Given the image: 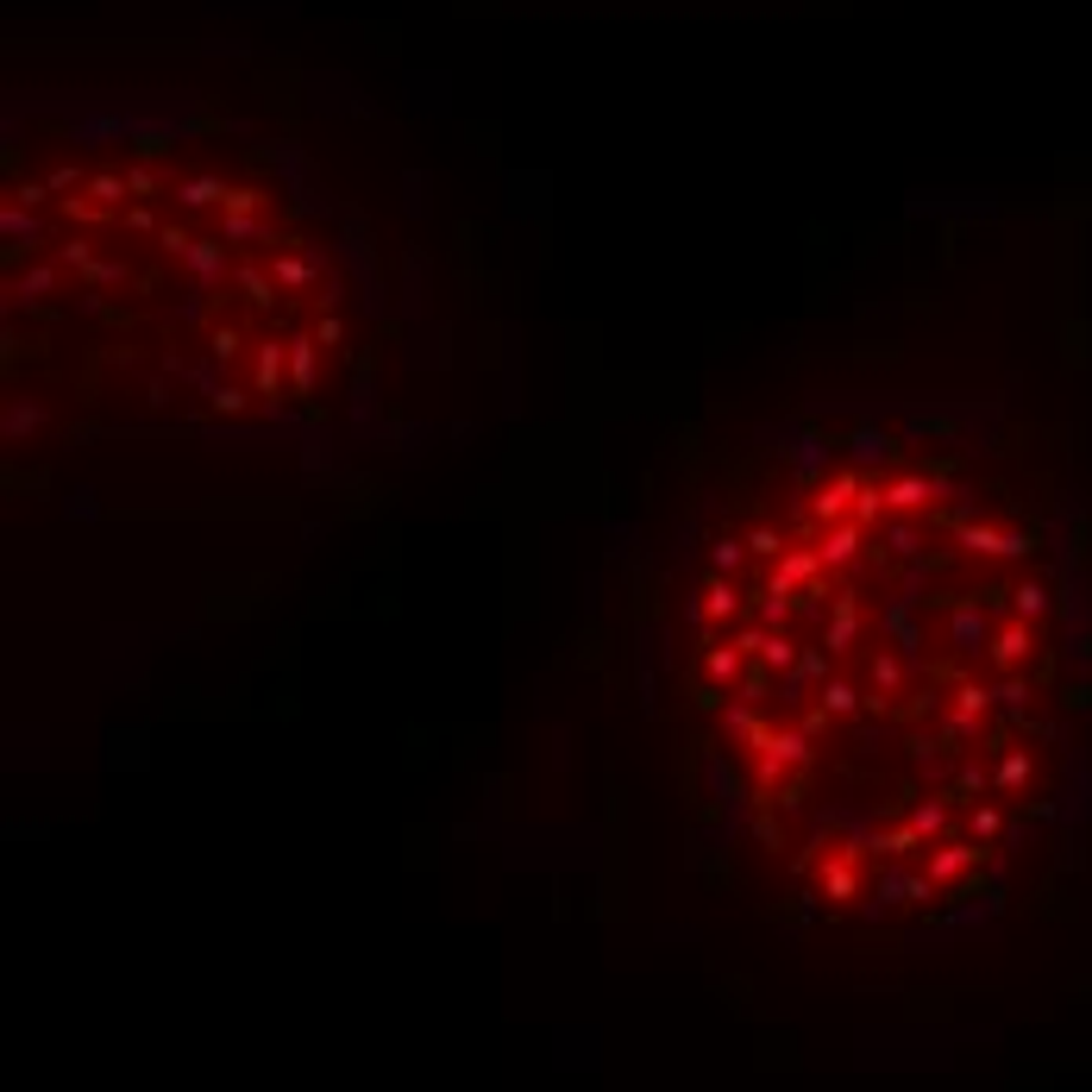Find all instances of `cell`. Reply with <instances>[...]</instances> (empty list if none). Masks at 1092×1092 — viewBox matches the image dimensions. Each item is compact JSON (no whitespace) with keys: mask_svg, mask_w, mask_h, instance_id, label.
I'll return each mask as SVG.
<instances>
[{"mask_svg":"<svg viewBox=\"0 0 1092 1092\" xmlns=\"http://www.w3.org/2000/svg\"><path fill=\"white\" fill-rule=\"evenodd\" d=\"M1023 647H1030V634H1023V628H1005V634H998V647H992V653H998V659L1011 666V659H1023Z\"/></svg>","mask_w":1092,"mask_h":1092,"instance_id":"obj_17","label":"cell"},{"mask_svg":"<svg viewBox=\"0 0 1092 1092\" xmlns=\"http://www.w3.org/2000/svg\"><path fill=\"white\" fill-rule=\"evenodd\" d=\"M258 233H264V227L252 220V214H227V239H239V245H245V239H258Z\"/></svg>","mask_w":1092,"mask_h":1092,"instance_id":"obj_20","label":"cell"},{"mask_svg":"<svg viewBox=\"0 0 1092 1092\" xmlns=\"http://www.w3.org/2000/svg\"><path fill=\"white\" fill-rule=\"evenodd\" d=\"M308 277H314L308 258H277V283H283V289H302Z\"/></svg>","mask_w":1092,"mask_h":1092,"instance_id":"obj_15","label":"cell"},{"mask_svg":"<svg viewBox=\"0 0 1092 1092\" xmlns=\"http://www.w3.org/2000/svg\"><path fill=\"white\" fill-rule=\"evenodd\" d=\"M1017 609H1023V616H1042V609H1048V591H1042V584H1023V591H1017Z\"/></svg>","mask_w":1092,"mask_h":1092,"instance_id":"obj_21","label":"cell"},{"mask_svg":"<svg viewBox=\"0 0 1092 1092\" xmlns=\"http://www.w3.org/2000/svg\"><path fill=\"white\" fill-rule=\"evenodd\" d=\"M741 552H748V546L722 540V546H716V572H734V566H741Z\"/></svg>","mask_w":1092,"mask_h":1092,"instance_id":"obj_27","label":"cell"},{"mask_svg":"<svg viewBox=\"0 0 1092 1092\" xmlns=\"http://www.w3.org/2000/svg\"><path fill=\"white\" fill-rule=\"evenodd\" d=\"M126 188H132V195H151V188H157V176L145 170V163H132V170H126Z\"/></svg>","mask_w":1092,"mask_h":1092,"instance_id":"obj_24","label":"cell"},{"mask_svg":"<svg viewBox=\"0 0 1092 1092\" xmlns=\"http://www.w3.org/2000/svg\"><path fill=\"white\" fill-rule=\"evenodd\" d=\"M891 552L910 559V552H916V534H910V527H891Z\"/></svg>","mask_w":1092,"mask_h":1092,"instance_id":"obj_29","label":"cell"},{"mask_svg":"<svg viewBox=\"0 0 1092 1092\" xmlns=\"http://www.w3.org/2000/svg\"><path fill=\"white\" fill-rule=\"evenodd\" d=\"M930 496H936V490H930L923 477H898V484L885 490V502H891V509H916V502H930Z\"/></svg>","mask_w":1092,"mask_h":1092,"instance_id":"obj_7","label":"cell"},{"mask_svg":"<svg viewBox=\"0 0 1092 1092\" xmlns=\"http://www.w3.org/2000/svg\"><path fill=\"white\" fill-rule=\"evenodd\" d=\"M879 509H885V490H879V484H866V490L854 496V521H860V527H873V521H879Z\"/></svg>","mask_w":1092,"mask_h":1092,"instance_id":"obj_12","label":"cell"},{"mask_svg":"<svg viewBox=\"0 0 1092 1092\" xmlns=\"http://www.w3.org/2000/svg\"><path fill=\"white\" fill-rule=\"evenodd\" d=\"M0 227H6V239H13V252H20V239H26V245H38V220H32V214L6 208V220H0Z\"/></svg>","mask_w":1092,"mask_h":1092,"instance_id":"obj_10","label":"cell"},{"mask_svg":"<svg viewBox=\"0 0 1092 1092\" xmlns=\"http://www.w3.org/2000/svg\"><path fill=\"white\" fill-rule=\"evenodd\" d=\"M51 289V270H26L20 283H13V295H45Z\"/></svg>","mask_w":1092,"mask_h":1092,"instance_id":"obj_23","label":"cell"},{"mask_svg":"<svg viewBox=\"0 0 1092 1092\" xmlns=\"http://www.w3.org/2000/svg\"><path fill=\"white\" fill-rule=\"evenodd\" d=\"M176 195H182V208H208V202H227V182L220 176H188Z\"/></svg>","mask_w":1092,"mask_h":1092,"instance_id":"obj_4","label":"cell"},{"mask_svg":"<svg viewBox=\"0 0 1092 1092\" xmlns=\"http://www.w3.org/2000/svg\"><path fill=\"white\" fill-rule=\"evenodd\" d=\"M289 370H295V390L308 396L314 390V345H308V339H295V345H289Z\"/></svg>","mask_w":1092,"mask_h":1092,"instance_id":"obj_8","label":"cell"},{"mask_svg":"<svg viewBox=\"0 0 1092 1092\" xmlns=\"http://www.w3.org/2000/svg\"><path fill=\"white\" fill-rule=\"evenodd\" d=\"M120 195H126V176H95V202H101V208H113Z\"/></svg>","mask_w":1092,"mask_h":1092,"instance_id":"obj_19","label":"cell"},{"mask_svg":"<svg viewBox=\"0 0 1092 1092\" xmlns=\"http://www.w3.org/2000/svg\"><path fill=\"white\" fill-rule=\"evenodd\" d=\"M703 609H709V616H734V609H741V597H734L728 584H709V603H703Z\"/></svg>","mask_w":1092,"mask_h":1092,"instance_id":"obj_18","label":"cell"},{"mask_svg":"<svg viewBox=\"0 0 1092 1092\" xmlns=\"http://www.w3.org/2000/svg\"><path fill=\"white\" fill-rule=\"evenodd\" d=\"M823 709H829V716H848V709H854V684L829 678V684H823Z\"/></svg>","mask_w":1092,"mask_h":1092,"instance_id":"obj_14","label":"cell"},{"mask_svg":"<svg viewBox=\"0 0 1092 1092\" xmlns=\"http://www.w3.org/2000/svg\"><path fill=\"white\" fill-rule=\"evenodd\" d=\"M239 352V333L233 327H214V358H233Z\"/></svg>","mask_w":1092,"mask_h":1092,"instance_id":"obj_26","label":"cell"},{"mask_svg":"<svg viewBox=\"0 0 1092 1092\" xmlns=\"http://www.w3.org/2000/svg\"><path fill=\"white\" fill-rule=\"evenodd\" d=\"M816 572H823V552H785L779 559V584H804Z\"/></svg>","mask_w":1092,"mask_h":1092,"instance_id":"obj_6","label":"cell"},{"mask_svg":"<svg viewBox=\"0 0 1092 1092\" xmlns=\"http://www.w3.org/2000/svg\"><path fill=\"white\" fill-rule=\"evenodd\" d=\"M955 641H961V647L986 641V616H980V609H961V616H955Z\"/></svg>","mask_w":1092,"mask_h":1092,"instance_id":"obj_13","label":"cell"},{"mask_svg":"<svg viewBox=\"0 0 1092 1092\" xmlns=\"http://www.w3.org/2000/svg\"><path fill=\"white\" fill-rule=\"evenodd\" d=\"M188 270H195L202 283L227 277V245H220V239H195V245H188Z\"/></svg>","mask_w":1092,"mask_h":1092,"instance_id":"obj_3","label":"cell"},{"mask_svg":"<svg viewBox=\"0 0 1092 1092\" xmlns=\"http://www.w3.org/2000/svg\"><path fill=\"white\" fill-rule=\"evenodd\" d=\"M748 552H766V559H773V552H779V534H773V527H754V540H748Z\"/></svg>","mask_w":1092,"mask_h":1092,"instance_id":"obj_28","label":"cell"},{"mask_svg":"<svg viewBox=\"0 0 1092 1092\" xmlns=\"http://www.w3.org/2000/svg\"><path fill=\"white\" fill-rule=\"evenodd\" d=\"M709 672H716V678H734V672H741V653H734V647H716V653H709Z\"/></svg>","mask_w":1092,"mask_h":1092,"instance_id":"obj_22","label":"cell"},{"mask_svg":"<svg viewBox=\"0 0 1092 1092\" xmlns=\"http://www.w3.org/2000/svg\"><path fill=\"white\" fill-rule=\"evenodd\" d=\"M854 628H860V616H854V597H835V622H829V653H841L848 641H854Z\"/></svg>","mask_w":1092,"mask_h":1092,"instance_id":"obj_5","label":"cell"},{"mask_svg":"<svg viewBox=\"0 0 1092 1092\" xmlns=\"http://www.w3.org/2000/svg\"><path fill=\"white\" fill-rule=\"evenodd\" d=\"M816 552H823V566H829V572L854 566V552H860V521H841V527H829V540L816 546Z\"/></svg>","mask_w":1092,"mask_h":1092,"instance_id":"obj_2","label":"cell"},{"mask_svg":"<svg viewBox=\"0 0 1092 1092\" xmlns=\"http://www.w3.org/2000/svg\"><path fill=\"white\" fill-rule=\"evenodd\" d=\"M277 377H283V345H264L258 352V396L277 390Z\"/></svg>","mask_w":1092,"mask_h":1092,"instance_id":"obj_9","label":"cell"},{"mask_svg":"<svg viewBox=\"0 0 1092 1092\" xmlns=\"http://www.w3.org/2000/svg\"><path fill=\"white\" fill-rule=\"evenodd\" d=\"M885 452H891V440H885V434H873V427H866V434H854V459H860V465H879Z\"/></svg>","mask_w":1092,"mask_h":1092,"instance_id":"obj_11","label":"cell"},{"mask_svg":"<svg viewBox=\"0 0 1092 1092\" xmlns=\"http://www.w3.org/2000/svg\"><path fill=\"white\" fill-rule=\"evenodd\" d=\"M227 208H233V214H252V208H258V188H227Z\"/></svg>","mask_w":1092,"mask_h":1092,"instance_id":"obj_25","label":"cell"},{"mask_svg":"<svg viewBox=\"0 0 1092 1092\" xmlns=\"http://www.w3.org/2000/svg\"><path fill=\"white\" fill-rule=\"evenodd\" d=\"M239 289H245V295H252V302H277V295H270V289H277V283H270V277H264V270H252V264H245V270H239Z\"/></svg>","mask_w":1092,"mask_h":1092,"instance_id":"obj_16","label":"cell"},{"mask_svg":"<svg viewBox=\"0 0 1092 1092\" xmlns=\"http://www.w3.org/2000/svg\"><path fill=\"white\" fill-rule=\"evenodd\" d=\"M854 496H860V484L841 471V477H829V484L816 490V502H810V509H816L823 521H835V515H848V509H854Z\"/></svg>","mask_w":1092,"mask_h":1092,"instance_id":"obj_1","label":"cell"}]
</instances>
